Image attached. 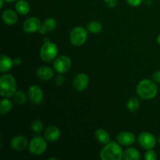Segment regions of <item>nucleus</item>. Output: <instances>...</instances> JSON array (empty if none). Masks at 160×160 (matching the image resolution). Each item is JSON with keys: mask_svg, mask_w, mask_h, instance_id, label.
Returning a JSON list of instances; mask_svg holds the SVG:
<instances>
[{"mask_svg": "<svg viewBox=\"0 0 160 160\" xmlns=\"http://www.w3.org/2000/svg\"><path fill=\"white\" fill-rule=\"evenodd\" d=\"M136 92L139 97L143 99H152L157 95L158 88L154 81L145 79L138 84Z\"/></svg>", "mask_w": 160, "mask_h": 160, "instance_id": "obj_1", "label": "nucleus"}, {"mask_svg": "<svg viewBox=\"0 0 160 160\" xmlns=\"http://www.w3.org/2000/svg\"><path fill=\"white\" fill-rule=\"evenodd\" d=\"M152 78L154 80V81L157 83H160V70L159 71H156L153 73Z\"/></svg>", "mask_w": 160, "mask_h": 160, "instance_id": "obj_30", "label": "nucleus"}, {"mask_svg": "<svg viewBox=\"0 0 160 160\" xmlns=\"http://www.w3.org/2000/svg\"><path fill=\"white\" fill-rule=\"evenodd\" d=\"M89 78L85 73H78L73 79V86L79 92L85 90L88 86Z\"/></svg>", "mask_w": 160, "mask_h": 160, "instance_id": "obj_11", "label": "nucleus"}, {"mask_svg": "<svg viewBox=\"0 0 160 160\" xmlns=\"http://www.w3.org/2000/svg\"><path fill=\"white\" fill-rule=\"evenodd\" d=\"M63 82H64V78L62 76L59 75V76L56 78V84H58V85L59 86L62 85V84H63Z\"/></svg>", "mask_w": 160, "mask_h": 160, "instance_id": "obj_31", "label": "nucleus"}, {"mask_svg": "<svg viewBox=\"0 0 160 160\" xmlns=\"http://www.w3.org/2000/svg\"><path fill=\"white\" fill-rule=\"evenodd\" d=\"M5 0H0V8H2V6H3V2H4Z\"/></svg>", "mask_w": 160, "mask_h": 160, "instance_id": "obj_33", "label": "nucleus"}, {"mask_svg": "<svg viewBox=\"0 0 160 160\" xmlns=\"http://www.w3.org/2000/svg\"><path fill=\"white\" fill-rule=\"evenodd\" d=\"M15 7L17 12H19L21 15H26L30 12V9H31V6H30L29 3L25 1V0H19L16 3Z\"/></svg>", "mask_w": 160, "mask_h": 160, "instance_id": "obj_21", "label": "nucleus"}, {"mask_svg": "<svg viewBox=\"0 0 160 160\" xmlns=\"http://www.w3.org/2000/svg\"><path fill=\"white\" fill-rule=\"evenodd\" d=\"M58 54V48L54 43L47 42L42 46L40 51L41 59L45 62H50L56 59Z\"/></svg>", "mask_w": 160, "mask_h": 160, "instance_id": "obj_4", "label": "nucleus"}, {"mask_svg": "<svg viewBox=\"0 0 160 160\" xmlns=\"http://www.w3.org/2000/svg\"><path fill=\"white\" fill-rule=\"evenodd\" d=\"M138 142L142 148L149 150L155 147L156 144V139L155 136L151 133L142 132L139 135Z\"/></svg>", "mask_w": 160, "mask_h": 160, "instance_id": "obj_8", "label": "nucleus"}, {"mask_svg": "<svg viewBox=\"0 0 160 160\" xmlns=\"http://www.w3.org/2000/svg\"><path fill=\"white\" fill-rule=\"evenodd\" d=\"M127 106L131 112H135L140 107V101L137 98H131L128 100Z\"/></svg>", "mask_w": 160, "mask_h": 160, "instance_id": "obj_24", "label": "nucleus"}, {"mask_svg": "<svg viewBox=\"0 0 160 160\" xmlns=\"http://www.w3.org/2000/svg\"><path fill=\"white\" fill-rule=\"evenodd\" d=\"M56 26H57V23H56V20H54L53 18H48L44 21L43 24H42V27L38 31L40 32V34H45L49 31H54Z\"/></svg>", "mask_w": 160, "mask_h": 160, "instance_id": "obj_17", "label": "nucleus"}, {"mask_svg": "<svg viewBox=\"0 0 160 160\" xmlns=\"http://www.w3.org/2000/svg\"><path fill=\"white\" fill-rule=\"evenodd\" d=\"M11 148L16 151H22L28 146V140L25 137L21 135H17L12 138L10 142Z\"/></svg>", "mask_w": 160, "mask_h": 160, "instance_id": "obj_12", "label": "nucleus"}, {"mask_svg": "<svg viewBox=\"0 0 160 160\" xmlns=\"http://www.w3.org/2000/svg\"><path fill=\"white\" fill-rule=\"evenodd\" d=\"M42 27V22L37 17H31L25 20L23 24V30L27 33H34L39 31Z\"/></svg>", "mask_w": 160, "mask_h": 160, "instance_id": "obj_10", "label": "nucleus"}, {"mask_svg": "<svg viewBox=\"0 0 160 160\" xmlns=\"http://www.w3.org/2000/svg\"><path fill=\"white\" fill-rule=\"evenodd\" d=\"M17 92V83L10 74H3L0 78V95L2 97H11Z\"/></svg>", "mask_w": 160, "mask_h": 160, "instance_id": "obj_3", "label": "nucleus"}, {"mask_svg": "<svg viewBox=\"0 0 160 160\" xmlns=\"http://www.w3.org/2000/svg\"><path fill=\"white\" fill-rule=\"evenodd\" d=\"M47 148L46 142L41 137H35L29 144V151L34 156L43 154Z\"/></svg>", "mask_w": 160, "mask_h": 160, "instance_id": "obj_6", "label": "nucleus"}, {"mask_svg": "<svg viewBox=\"0 0 160 160\" xmlns=\"http://www.w3.org/2000/svg\"><path fill=\"white\" fill-rule=\"evenodd\" d=\"M14 100H15L16 102L19 105H23L24 104L25 102H26V95L21 91H18V92H16L15 94L13 95Z\"/></svg>", "mask_w": 160, "mask_h": 160, "instance_id": "obj_25", "label": "nucleus"}, {"mask_svg": "<svg viewBox=\"0 0 160 160\" xmlns=\"http://www.w3.org/2000/svg\"><path fill=\"white\" fill-rule=\"evenodd\" d=\"M14 1H16V0H5V2H12Z\"/></svg>", "mask_w": 160, "mask_h": 160, "instance_id": "obj_35", "label": "nucleus"}, {"mask_svg": "<svg viewBox=\"0 0 160 160\" xmlns=\"http://www.w3.org/2000/svg\"><path fill=\"white\" fill-rule=\"evenodd\" d=\"M145 158L146 160H156L157 159V155H156V152L152 151V149L148 150V152H145Z\"/></svg>", "mask_w": 160, "mask_h": 160, "instance_id": "obj_27", "label": "nucleus"}, {"mask_svg": "<svg viewBox=\"0 0 160 160\" xmlns=\"http://www.w3.org/2000/svg\"><path fill=\"white\" fill-rule=\"evenodd\" d=\"M95 137L100 143L104 144V145H106L110 142V136L109 133L102 128L98 129L95 131Z\"/></svg>", "mask_w": 160, "mask_h": 160, "instance_id": "obj_19", "label": "nucleus"}, {"mask_svg": "<svg viewBox=\"0 0 160 160\" xmlns=\"http://www.w3.org/2000/svg\"><path fill=\"white\" fill-rule=\"evenodd\" d=\"M60 137V131L57 127L50 126L45 131V138L48 142H54Z\"/></svg>", "mask_w": 160, "mask_h": 160, "instance_id": "obj_14", "label": "nucleus"}, {"mask_svg": "<svg viewBox=\"0 0 160 160\" xmlns=\"http://www.w3.org/2000/svg\"><path fill=\"white\" fill-rule=\"evenodd\" d=\"M123 159L125 160H139L141 156L139 152L134 148H129L126 149L123 152Z\"/></svg>", "mask_w": 160, "mask_h": 160, "instance_id": "obj_20", "label": "nucleus"}, {"mask_svg": "<svg viewBox=\"0 0 160 160\" xmlns=\"http://www.w3.org/2000/svg\"><path fill=\"white\" fill-rule=\"evenodd\" d=\"M104 2L106 4V6L111 8L117 6V2H118V0H104Z\"/></svg>", "mask_w": 160, "mask_h": 160, "instance_id": "obj_28", "label": "nucleus"}, {"mask_svg": "<svg viewBox=\"0 0 160 160\" xmlns=\"http://www.w3.org/2000/svg\"><path fill=\"white\" fill-rule=\"evenodd\" d=\"M12 108V102L7 98H3L2 99L1 102H0V112L1 114L4 115V114L8 113L11 111Z\"/></svg>", "mask_w": 160, "mask_h": 160, "instance_id": "obj_22", "label": "nucleus"}, {"mask_svg": "<svg viewBox=\"0 0 160 160\" xmlns=\"http://www.w3.org/2000/svg\"><path fill=\"white\" fill-rule=\"evenodd\" d=\"M12 59L7 56L2 55L1 59H0V70L2 73H6L8 72L12 68Z\"/></svg>", "mask_w": 160, "mask_h": 160, "instance_id": "obj_18", "label": "nucleus"}, {"mask_svg": "<svg viewBox=\"0 0 160 160\" xmlns=\"http://www.w3.org/2000/svg\"><path fill=\"white\" fill-rule=\"evenodd\" d=\"M88 31H90L92 34H97L99 33L102 29V26L101 23L96 20H92V21L89 22L88 24L87 25Z\"/></svg>", "mask_w": 160, "mask_h": 160, "instance_id": "obj_23", "label": "nucleus"}, {"mask_svg": "<svg viewBox=\"0 0 160 160\" xmlns=\"http://www.w3.org/2000/svg\"><path fill=\"white\" fill-rule=\"evenodd\" d=\"M21 62H22V59H20V58H16V59L13 60V63L17 66L20 65Z\"/></svg>", "mask_w": 160, "mask_h": 160, "instance_id": "obj_32", "label": "nucleus"}, {"mask_svg": "<svg viewBox=\"0 0 160 160\" xmlns=\"http://www.w3.org/2000/svg\"><path fill=\"white\" fill-rule=\"evenodd\" d=\"M123 152L121 147L117 142H109L102 149L100 157L102 160H121Z\"/></svg>", "mask_w": 160, "mask_h": 160, "instance_id": "obj_2", "label": "nucleus"}, {"mask_svg": "<svg viewBox=\"0 0 160 160\" xmlns=\"http://www.w3.org/2000/svg\"><path fill=\"white\" fill-rule=\"evenodd\" d=\"M117 141L122 145H131L135 142V136L131 132H121L117 134Z\"/></svg>", "mask_w": 160, "mask_h": 160, "instance_id": "obj_13", "label": "nucleus"}, {"mask_svg": "<svg viewBox=\"0 0 160 160\" xmlns=\"http://www.w3.org/2000/svg\"><path fill=\"white\" fill-rule=\"evenodd\" d=\"M53 70L48 67H40L37 70V76L42 81H48L53 77Z\"/></svg>", "mask_w": 160, "mask_h": 160, "instance_id": "obj_15", "label": "nucleus"}, {"mask_svg": "<svg viewBox=\"0 0 160 160\" xmlns=\"http://www.w3.org/2000/svg\"><path fill=\"white\" fill-rule=\"evenodd\" d=\"M157 42L160 45V34L158 36V38H157Z\"/></svg>", "mask_w": 160, "mask_h": 160, "instance_id": "obj_34", "label": "nucleus"}, {"mask_svg": "<svg viewBox=\"0 0 160 160\" xmlns=\"http://www.w3.org/2000/svg\"><path fill=\"white\" fill-rule=\"evenodd\" d=\"M143 0H127L128 4L131 6H138Z\"/></svg>", "mask_w": 160, "mask_h": 160, "instance_id": "obj_29", "label": "nucleus"}, {"mask_svg": "<svg viewBox=\"0 0 160 160\" xmlns=\"http://www.w3.org/2000/svg\"><path fill=\"white\" fill-rule=\"evenodd\" d=\"M2 17L4 23L8 25L15 24L17 23V20H18L17 14L12 9H6V10H5L2 12Z\"/></svg>", "mask_w": 160, "mask_h": 160, "instance_id": "obj_16", "label": "nucleus"}, {"mask_svg": "<svg viewBox=\"0 0 160 160\" xmlns=\"http://www.w3.org/2000/svg\"><path fill=\"white\" fill-rule=\"evenodd\" d=\"M158 142H159V143H160V134H159V138H158Z\"/></svg>", "mask_w": 160, "mask_h": 160, "instance_id": "obj_36", "label": "nucleus"}, {"mask_svg": "<svg viewBox=\"0 0 160 160\" xmlns=\"http://www.w3.org/2000/svg\"><path fill=\"white\" fill-rule=\"evenodd\" d=\"M71 60L67 56H61L55 60L54 69L59 73H63L68 71L71 67Z\"/></svg>", "mask_w": 160, "mask_h": 160, "instance_id": "obj_7", "label": "nucleus"}, {"mask_svg": "<svg viewBox=\"0 0 160 160\" xmlns=\"http://www.w3.org/2000/svg\"><path fill=\"white\" fill-rule=\"evenodd\" d=\"M31 130L35 133H41L43 131V123L40 120H35L31 124Z\"/></svg>", "mask_w": 160, "mask_h": 160, "instance_id": "obj_26", "label": "nucleus"}, {"mask_svg": "<svg viewBox=\"0 0 160 160\" xmlns=\"http://www.w3.org/2000/svg\"><path fill=\"white\" fill-rule=\"evenodd\" d=\"M87 37V31L81 27H77L73 28L70 32V39L73 45L81 46L86 42Z\"/></svg>", "mask_w": 160, "mask_h": 160, "instance_id": "obj_5", "label": "nucleus"}, {"mask_svg": "<svg viewBox=\"0 0 160 160\" xmlns=\"http://www.w3.org/2000/svg\"><path fill=\"white\" fill-rule=\"evenodd\" d=\"M30 101L35 105H39L43 100V92L38 85H32L28 89Z\"/></svg>", "mask_w": 160, "mask_h": 160, "instance_id": "obj_9", "label": "nucleus"}]
</instances>
